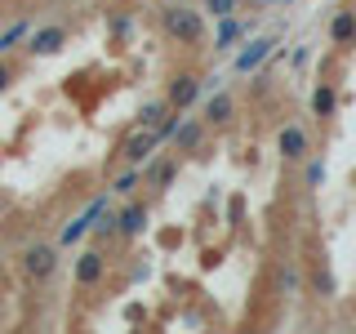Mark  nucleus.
<instances>
[{"mask_svg":"<svg viewBox=\"0 0 356 334\" xmlns=\"http://www.w3.org/2000/svg\"><path fill=\"white\" fill-rule=\"evenodd\" d=\"M312 294H316V299H330V294H334V276L325 272V267H321L316 281H312Z\"/></svg>","mask_w":356,"mask_h":334,"instance_id":"obj_20","label":"nucleus"},{"mask_svg":"<svg viewBox=\"0 0 356 334\" xmlns=\"http://www.w3.org/2000/svg\"><path fill=\"white\" fill-rule=\"evenodd\" d=\"M103 214H107V196H94V200L81 209V214H76V218L58 232V245H81V237H85V232H94V223L103 218Z\"/></svg>","mask_w":356,"mask_h":334,"instance_id":"obj_3","label":"nucleus"},{"mask_svg":"<svg viewBox=\"0 0 356 334\" xmlns=\"http://www.w3.org/2000/svg\"><path fill=\"white\" fill-rule=\"evenodd\" d=\"M161 27L178 45H200L205 40V9H192V5H178L174 0V5L161 9Z\"/></svg>","mask_w":356,"mask_h":334,"instance_id":"obj_1","label":"nucleus"},{"mask_svg":"<svg viewBox=\"0 0 356 334\" xmlns=\"http://www.w3.org/2000/svg\"><path fill=\"white\" fill-rule=\"evenodd\" d=\"M103 272H107V254L103 250H81V259L72 263V276H76L81 289H94L98 281H103Z\"/></svg>","mask_w":356,"mask_h":334,"instance_id":"obj_4","label":"nucleus"},{"mask_svg":"<svg viewBox=\"0 0 356 334\" xmlns=\"http://www.w3.org/2000/svg\"><path fill=\"white\" fill-rule=\"evenodd\" d=\"M156 152H161V134H156V129H138L134 138H125V148H120V156H125L129 165H143V161H152Z\"/></svg>","mask_w":356,"mask_h":334,"instance_id":"obj_7","label":"nucleus"},{"mask_svg":"<svg viewBox=\"0 0 356 334\" xmlns=\"http://www.w3.org/2000/svg\"><path fill=\"white\" fill-rule=\"evenodd\" d=\"M63 45H67V27L54 22V27H40V31L27 36V54H31V58H44V54H58Z\"/></svg>","mask_w":356,"mask_h":334,"instance_id":"obj_8","label":"nucleus"},{"mask_svg":"<svg viewBox=\"0 0 356 334\" xmlns=\"http://www.w3.org/2000/svg\"><path fill=\"white\" fill-rule=\"evenodd\" d=\"M161 5H174V0H161Z\"/></svg>","mask_w":356,"mask_h":334,"instance_id":"obj_25","label":"nucleus"},{"mask_svg":"<svg viewBox=\"0 0 356 334\" xmlns=\"http://www.w3.org/2000/svg\"><path fill=\"white\" fill-rule=\"evenodd\" d=\"M267 5H276V0H267Z\"/></svg>","mask_w":356,"mask_h":334,"instance_id":"obj_26","label":"nucleus"},{"mask_svg":"<svg viewBox=\"0 0 356 334\" xmlns=\"http://www.w3.org/2000/svg\"><path fill=\"white\" fill-rule=\"evenodd\" d=\"M174 143H178V152H196L200 143H205V125H200V120H183L178 134H174Z\"/></svg>","mask_w":356,"mask_h":334,"instance_id":"obj_15","label":"nucleus"},{"mask_svg":"<svg viewBox=\"0 0 356 334\" xmlns=\"http://www.w3.org/2000/svg\"><path fill=\"white\" fill-rule=\"evenodd\" d=\"M31 36V22H9V27L5 31H0V54H9V49H14V45H22V40H27Z\"/></svg>","mask_w":356,"mask_h":334,"instance_id":"obj_16","label":"nucleus"},{"mask_svg":"<svg viewBox=\"0 0 356 334\" xmlns=\"http://www.w3.org/2000/svg\"><path fill=\"white\" fill-rule=\"evenodd\" d=\"M147 232V205L143 200H129L125 209H116V237H143Z\"/></svg>","mask_w":356,"mask_h":334,"instance_id":"obj_10","label":"nucleus"},{"mask_svg":"<svg viewBox=\"0 0 356 334\" xmlns=\"http://www.w3.org/2000/svg\"><path fill=\"white\" fill-rule=\"evenodd\" d=\"M9 81H14V72H9V63H0V94L9 89Z\"/></svg>","mask_w":356,"mask_h":334,"instance_id":"obj_24","label":"nucleus"},{"mask_svg":"<svg viewBox=\"0 0 356 334\" xmlns=\"http://www.w3.org/2000/svg\"><path fill=\"white\" fill-rule=\"evenodd\" d=\"M58 250H63V245H49V241L27 245V250H22V259H18L22 276H27V281H49V276L58 272Z\"/></svg>","mask_w":356,"mask_h":334,"instance_id":"obj_2","label":"nucleus"},{"mask_svg":"<svg viewBox=\"0 0 356 334\" xmlns=\"http://www.w3.org/2000/svg\"><path fill=\"white\" fill-rule=\"evenodd\" d=\"M330 45H339V49L356 45V14L352 9H339V14L330 18Z\"/></svg>","mask_w":356,"mask_h":334,"instance_id":"obj_11","label":"nucleus"},{"mask_svg":"<svg viewBox=\"0 0 356 334\" xmlns=\"http://www.w3.org/2000/svg\"><path fill=\"white\" fill-rule=\"evenodd\" d=\"M276 152H281L285 161H307V152H312V138H307V129H298V125H285L281 134H276Z\"/></svg>","mask_w":356,"mask_h":334,"instance_id":"obj_9","label":"nucleus"},{"mask_svg":"<svg viewBox=\"0 0 356 334\" xmlns=\"http://www.w3.org/2000/svg\"><path fill=\"white\" fill-rule=\"evenodd\" d=\"M174 174H178V165H174V161H156L152 170H147V183H152V187H170V183H174Z\"/></svg>","mask_w":356,"mask_h":334,"instance_id":"obj_18","label":"nucleus"},{"mask_svg":"<svg viewBox=\"0 0 356 334\" xmlns=\"http://www.w3.org/2000/svg\"><path fill=\"white\" fill-rule=\"evenodd\" d=\"M170 111H174V107H170V98H165V103H147V107L138 111V125H143V129H156L165 116H170Z\"/></svg>","mask_w":356,"mask_h":334,"instance_id":"obj_17","label":"nucleus"},{"mask_svg":"<svg viewBox=\"0 0 356 334\" xmlns=\"http://www.w3.org/2000/svg\"><path fill=\"white\" fill-rule=\"evenodd\" d=\"M134 187H138V170H134V165H129V170H125V174H116V183H111V187H107V192H111V196H129V192H134Z\"/></svg>","mask_w":356,"mask_h":334,"instance_id":"obj_19","label":"nucleus"},{"mask_svg":"<svg viewBox=\"0 0 356 334\" xmlns=\"http://www.w3.org/2000/svg\"><path fill=\"white\" fill-rule=\"evenodd\" d=\"M241 36H245V22H241L236 14L218 18V27H214V45H218V49H236Z\"/></svg>","mask_w":356,"mask_h":334,"instance_id":"obj_12","label":"nucleus"},{"mask_svg":"<svg viewBox=\"0 0 356 334\" xmlns=\"http://www.w3.org/2000/svg\"><path fill=\"white\" fill-rule=\"evenodd\" d=\"M325 183V161H312L307 165V187H321Z\"/></svg>","mask_w":356,"mask_h":334,"instance_id":"obj_23","label":"nucleus"},{"mask_svg":"<svg viewBox=\"0 0 356 334\" xmlns=\"http://www.w3.org/2000/svg\"><path fill=\"white\" fill-rule=\"evenodd\" d=\"M334 107H339V94H334V85H316V89H312V116H316V120H330Z\"/></svg>","mask_w":356,"mask_h":334,"instance_id":"obj_13","label":"nucleus"},{"mask_svg":"<svg viewBox=\"0 0 356 334\" xmlns=\"http://www.w3.org/2000/svg\"><path fill=\"white\" fill-rule=\"evenodd\" d=\"M205 94V81H200V76H187V72H178L174 81H170V107H178V111H192L196 107V98Z\"/></svg>","mask_w":356,"mask_h":334,"instance_id":"obj_5","label":"nucleus"},{"mask_svg":"<svg viewBox=\"0 0 356 334\" xmlns=\"http://www.w3.org/2000/svg\"><path fill=\"white\" fill-rule=\"evenodd\" d=\"M232 111H236V103H232V94H214L205 103V125H227Z\"/></svg>","mask_w":356,"mask_h":334,"instance_id":"obj_14","label":"nucleus"},{"mask_svg":"<svg viewBox=\"0 0 356 334\" xmlns=\"http://www.w3.org/2000/svg\"><path fill=\"white\" fill-rule=\"evenodd\" d=\"M276 289H281L285 299L298 294V289H303V276H298V272H281V285H276Z\"/></svg>","mask_w":356,"mask_h":334,"instance_id":"obj_21","label":"nucleus"},{"mask_svg":"<svg viewBox=\"0 0 356 334\" xmlns=\"http://www.w3.org/2000/svg\"><path fill=\"white\" fill-rule=\"evenodd\" d=\"M200 9H205V14H214V18H227L232 9H236V0H205Z\"/></svg>","mask_w":356,"mask_h":334,"instance_id":"obj_22","label":"nucleus"},{"mask_svg":"<svg viewBox=\"0 0 356 334\" xmlns=\"http://www.w3.org/2000/svg\"><path fill=\"white\" fill-rule=\"evenodd\" d=\"M272 49H276L272 36H254V40H245V49L236 54V63H232V67H236L241 76H250V72H259V67L272 58Z\"/></svg>","mask_w":356,"mask_h":334,"instance_id":"obj_6","label":"nucleus"}]
</instances>
